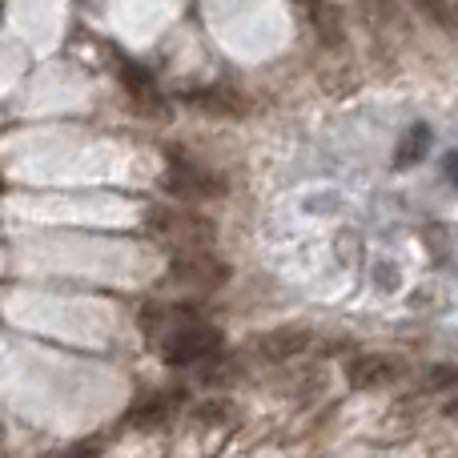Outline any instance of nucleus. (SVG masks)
<instances>
[{
  "label": "nucleus",
  "instance_id": "423d86ee",
  "mask_svg": "<svg viewBox=\"0 0 458 458\" xmlns=\"http://www.w3.org/2000/svg\"><path fill=\"white\" fill-rule=\"evenodd\" d=\"M190 105H198V109L214 113V117H242L245 101L237 93H229V89H206V93H190L185 97Z\"/></svg>",
  "mask_w": 458,
  "mask_h": 458
},
{
  "label": "nucleus",
  "instance_id": "f8f14e48",
  "mask_svg": "<svg viewBox=\"0 0 458 458\" xmlns=\"http://www.w3.org/2000/svg\"><path fill=\"white\" fill-rule=\"evenodd\" d=\"M443 174L451 177V185L458 190V149H451V153H446V157H443Z\"/></svg>",
  "mask_w": 458,
  "mask_h": 458
},
{
  "label": "nucleus",
  "instance_id": "f03ea898",
  "mask_svg": "<svg viewBox=\"0 0 458 458\" xmlns=\"http://www.w3.org/2000/svg\"><path fill=\"white\" fill-rule=\"evenodd\" d=\"M157 346H161V358H165L169 366H206L209 358L222 350V334H217L214 326L193 318V322L177 326L174 334H165Z\"/></svg>",
  "mask_w": 458,
  "mask_h": 458
},
{
  "label": "nucleus",
  "instance_id": "20e7f679",
  "mask_svg": "<svg viewBox=\"0 0 458 458\" xmlns=\"http://www.w3.org/2000/svg\"><path fill=\"white\" fill-rule=\"evenodd\" d=\"M169 282L190 285V290H217V285L229 282V266L217 261L214 253H206V250H190V253H177L174 258V266H169Z\"/></svg>",
  "mask_w": 458,
  "mask_h": 458
},
{
  "label": "nucleus",
  "instance_id": "1a4fd4ad",
  "mask_svg": "<svg viewBox=\"0 0 458 458\" xmlns=\"http://www.w3.org/2000/svg\"><path fill=\"white\" fill-rule=\"evenodd\" d=\"M121 72H125V89L133 93V101L145 105L149 113H161V97H157V89H153V81L145 77V72H137L133 64H125Z\"/></svg>",
  "mask_w": 458,
  "mask_h": 458
},
{
  "label": "nucleus",
  "instance_id": "f257e3e1",
  "mask_svg": "<svg viewBox=\"0 0 458 458\" xmlns=\"http://www.w3.org/2000/svg\"><path fill=\"white\" fill-rule=\"evenodd\" d=\"M145 229H149L161 245H174L177 253L206 250L217 237V225L209 222V217L193 214V209H153V214L145 217Z\"/></svg>",
  "mask_w": 458,
  "mask_h": 458
},
{
  "label": "nucleus",
  "instance_id": "7ed1b4c3",
  "mask_svg": "<svg viewBox=\"0 0 458 458\" xmlns=\"http://www.w3.org/2000/svg\"><path fill=\"white\" fill-rule=\"evenodd\" d=\"M165 190L174 193L177 201H214L225 193V182L222 177H214L209 169L193 165V161H182L174 157L165 169Z\"/></svg>",
  "mask_w": 458,
  "mask_h": 458
},
{
  "label": "nucleus",
  "instance_id": "ddd939ff",
  "mask_svg": "<svg viewBox=\"0 0 458 458\" xmlns=\"http://www.w3.org/2000/svg\"><path fill=\"white\" fill-rule=\"evenodd\" d=\"M97 446H72V451H61V454H48V458H93Z\"/></svg>",
  "mask_w": 458,
  "mask_h": 458
},
{
  "label": "nucleus",
  "instance_id": "0eeeda50",
  "mask_svg": "<svg viewBox=\"0 0 458 458\" xmlns=\"http://www.w3.org/2000/svg\"><path fill=\"white\" fill-rule=\"evenodd\" d=\"M306 346H310L306 330H277V334L261 338V354L266 358H290V354H301Z\"/></svg>",
  "mask_w": 458,
  "mask_h": 458
},
{
  "label": "nucleus",
  "instance_id": "39448f33",
  "mask_svg": "<svg viewBox=\"0 0 458 458\" xmlns=\"http://www.w3.org/2000/svg\"><path fill=\"white\" fill-rule=\"evenodd\" d=\"M346 378H350V386H358V390H374V386H386V382L403 378V362L390 354H362L350 362Z\"/></svg>",
  "mask_w": 458,
  "mask_h": 458
},
{
  "label": "nucleus",
  "instance_id": "4468645a",
  "mask_svg": "<svg viewBox=\"0 0 458 458\" xmlns=\"http://www.w3.org/2000/svg\"><path fill=\"white\" fill-rule=\"evenodd\" d=\"M446 419L458 422V398H454V403H446Z\"/></svg>",
  "mask_w": 458,
  "mask_h": 458
},
{
  "label": "nucleus",
  "instance_id": "9b49d317",
  "mask_svg": "<svg viewBox=\"0 0 458 458\" xmlns=\"http://www.w3.org/2000/svg\"><path fill=\"white\" fill-rule=\"evenodd\" d=\"M414 8H419V13H427L430 21H446V13H451V4H446V0H411Z\"/></svg>",
  "mask_w": 458,
  "mask_h": 458
},
{
  "label": "nucleus",
  "instance_id": "6e6552de",
  "mask_svg": "<svg viewBox=\"0 0 458 458\" xmlns=\"http://www.w3.org/2000/svg\"><path fill=\"white\" fill-rule=\"evenodd\" d=\"M427 149H430V129L427 125H414L411 133L403 137V145H398V153H394V165H419L422 157H427Z\"/></svg>",
  "mask_w": 458,
  "mask_h": 458
},
{
  "label": "nucleus",
  "instance_id": "9d476101",
  "mask_svg": "<svg viewBox=\"0 0 458 458\" xmlns=\"http://www.w3.org/2000/svg\"><path fill=\"white\" fill-rule=\"evenodd\" d=\"M446 386H458V366H430L427 390H446Z\"/></svg>",
  "mask_w": 458,
  "mask_h": 458
}]
</instances>
